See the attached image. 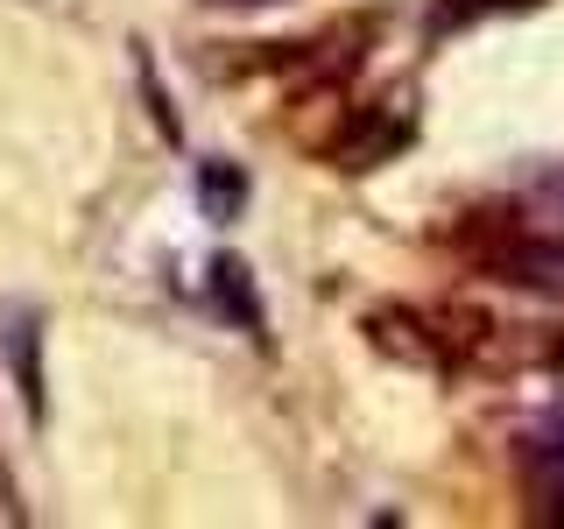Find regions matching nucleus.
<instances>
[{
    "mask_svg": "<svg viewBox=\"0 0 564 529\" xmlns=\"http://www.w3.org/2000/svg\"><path fill=\"white\" fill-rule=\"evenodd\" d=\"M466 8H516V0H466Z\"/></svg>",
    "mask_w": 564,
    "mask_h": 529,
    "instance_id": "39448f33",
    "label": "nucleus"
},
{
    "mask_svg": "<svg viewBox=\"0 0 564 529\" xmlns=\"http://www.w3.org/2000/svg\"><path fill=\"white\" fill-rule=\"evenodd\" d=\"M198 205H205V219H240V205H247V176L226 163V155H212V163H198Z\"/></svg>",
    "mask_w": 564,
    "mask_h": 529,
    "instance_id": "7ed1b4c3",
    "label": "nucleus"
},
{
    "mask_svg": "<svg viewBox=\"0 0 564 529\" xmlns=\"http://www.w3.org/2000/svg\"><path fill=\"white\" fill-rule=\"evenodd\" d=\"M536 458H543V473H551V481L564 487V423H557L551 438H543V452H536Z\"/></svg>",
    "mask_w": 564,
    "mask_h": 529,
    "instance_id": "20e7f679",
    "label": "nucleus"
},
{
    "mask_svg": "<svg viewBox=\"0 0 564 529\" xmlns=\"http://www.w3.org/2000/svg\"><path fill=\"white\" fill-rule=\"evenodd\" d=\"M0 360H8L14 388H22L29 417H43V317H35L29 304H0Z\"/></svg>",
    "mask_w": 564,
    "mask_h": 529,
    "instance_id": "f257e3e1",
    "label": "nucleus"
},
{
    "mask_svg": "<svg viewBox=\"0 0 564 529\" xmlns=\"http://www.w3.org/2000/svg\"><path fill=\"white\" fill-rule=\"evenodd\" d=\"M226 8H254V0H226Z\"/></svg>",
    "mask_w": 564,
    "mask_h": 529,
    "instance_id": "423d86ee",
    "label": "nucleus"
},
{
    "mask_svg": "<svg viewBox=\"0 0 564 529\" xmlns=\"http://www.w3.org/2000/svg\"><path fill=\"white\" fill-rule=\"evenodd\" d=\"M205 296H212L226 317H234L240 332H261V296H254V276H247L240 255H219V261L205 269Z\"/></svg>",
    "mask_w": 564,
    "mask_h": 529,
    "instance_id": "f03ea898",
    "label": "nucleus"
}]
</instances>
